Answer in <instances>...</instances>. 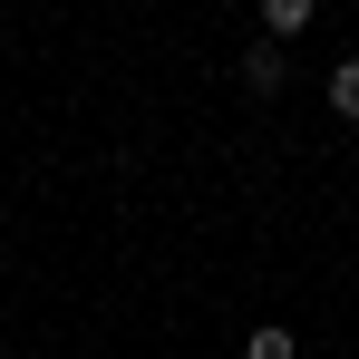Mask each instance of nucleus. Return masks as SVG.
<instances>
[{
	"mask_svg": "<svg viewBox=\"0 0 359 359\" xmlns=\"http://www.w3.org/2000/svg\"><path fill=\"white\" fill-rule=\"evenodd\" d=\"M282 78H292V68H282V49H272V39H252V59H243V88H252V97H282Z\"/></svg>",
	"mask_w": 359,
	"mask_h": 359,
	"instance_id": "f257e3e1",
	"label": "nucleus"
},
{
	"mask_svg": "<svg viewBox=\"0 0 359 359\" xmlns=\"http://www.w3.org/2000/svg\"><path fill=\"white\" fill-rule=\"evenodd\" d=\"M262 29H272V49L301 39V29H311V0H272V10H262Z\"/></svg>",
	"mask_w": 359,
	"mask_h": 359,
	"instance_id": "f03ea898",
	"label": "nucleus"
},
{
	"mask_svg": "<svg viewBox=\"0 0 359 359\" xmlns=\"http://www.w3.org/2000/svg\"><path fill=\"white\" fill-rule=\"evenodd\" d=\"M292 350H301V340H292V330H282V320H262V330L243 340V359H292Z\"/></svg>",
	"mask_w": 359,
	"mask_h": 359,
	"instance_id": "7ed1b4c3",
	"label": "nucleus"
},
{
	"mask_svg": "<svg viewBox=\"0 0 359 359\" xmlns=\"http://www.w3.org/2000/svg\"><path fill=\"white\" fill-rule=\"evenodd\" d=\"M330 117H359V59L330 68Z\"/></svg>",
	"mask_w": 359,
	"mask_h": 359,
	"instance_id": "20e7f679",
	"label": "nucleus"
}]
</instances>
